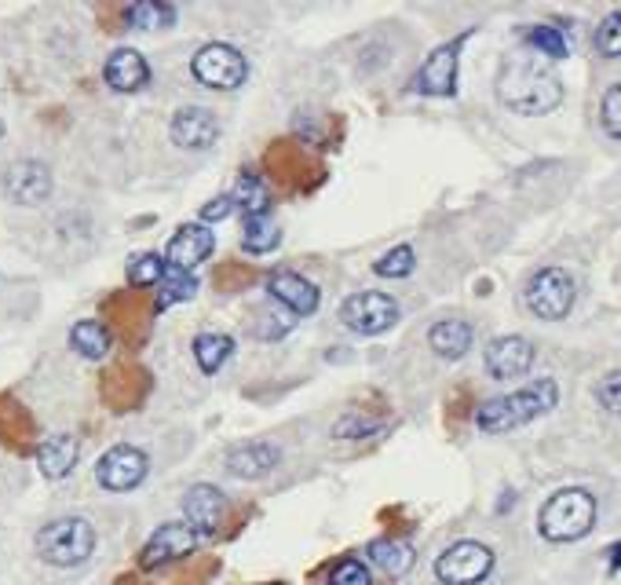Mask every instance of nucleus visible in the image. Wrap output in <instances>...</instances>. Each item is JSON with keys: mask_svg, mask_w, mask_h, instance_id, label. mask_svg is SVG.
Masks as SVG:
<instances>
[{"mask_svg": "<svg viewBox=\"0 0 621 585\" xmlns=\"http://www.w3.org/2000/svg\"><path fill=\"white\" fill-rule=\"evenodd\" d=\"M498 99L523 118H542L563 102V82L534 55H512L498 74Z\"/></svg>", "mask_w": 621, "mask_h": 585, "instance_id": "1", "label": "nucleus"}, {"mask_svg": "<svg viewBox=\"0 0 621 585\" xmlns=\"http://www.w3.org/2000/svg\"><path fill=\"white\" fill-rule=\"evenodd\" d=\"M556 407H559V384L552 381V377H537V381L520 388V392H509V396H498V399H490V403H482L476 410V424H479V432H487V435H504L552 414Z\"/></svg>", "mask_w": 621, "mask_h": 585, "instance_id": "2", "label": "nucleus"}, {"mask_svg": "<svg viewBox=\"0 0 621 585\" xmlns=\"http://www.w3.org/2000/svg\"><path fill=\"white\" fill-rule=\"evenodd\" d=\"M596 527V498L585 487H563L556 490L537 512V531L545 542L567 545L578 542Z\"/></svg>", "mask_w": 621, "mask_h": 585, "instance_id": "3", "label": "nucleus"}, {"mask_svg": "<svg viewBox=\"0 0 621 585\" xmlns=\"http://www.w3.org/2000/svg\"><path fill=\"white\" fill-rule=\"evenodd\" d=\"M96 549V531L85 516H59L37 531V556L52 567H77Z\"/></svg>", "mask_w": 621, "mask_h": 585, "instance_id": "4", "label": "nucleus"}, {"mask_svg": "<svg viewBox=\"0 0 621 585\" xmlns=\"http://www.w3.org/2000/svg\"><path fill=\"white\" fill-rule=\"evenodd\" d=\"M523 301L531 307L534 318H542V323H559V318H567L574 312L578 282H574V274L563 268H542L531 274V282H526Z\"/></svg>", "mask_w": 621, "mask_h": 585, "instance_id": "5", "label": "nucleus"}, {"mask_svg": "<svg viewBox=\"0 0 621 585\" xmlns=\"http://www.w3.org/2000/svg\"><path fill=\"white\" fill-rule=\"evenodd\" d=\"M190 74H194V82H201L205 88H213V91H235V88L246 85L249 63H246V55L235 48V44L209 41V44H201V48L194 52Z\"/></svg>", "mask_w": 621, "mask_h": 585, "instance_id": "6", "label": "nucleus"}, {"mask_svg": "<svg viewBox=\"0 0 621 585\" xmlns=\"http://www.w3.org/2000/svg\"><path fill=\"white\" fill-rule=\"evenodd\" d=\"M340 323L362 337H381L399 323V301L377 290L351 293L348 301L340 304Z\"/></svg>", "mask_w": 621, "mask_h": 585, "instance_id": "7", "label": "nucleus"}, {"mask_svg": "<svg viewBox=\"0 0 621 585\" xmlns=\"http://www.w3.org/2000/svg\"><path fill=\"white\" fill-rule=\"evenodd\" d=\"M493 571V549L482 542H454L435 560V578L443 585H479Z\"/></svg>", "mask_w": 621, "mask_h": 585, "instance_id": "8", "label": "nucleus"}, {"mask_svg": "<svg viewBox=\"0 0 621 585\" xmlns=\"http://www.w3.org/2000/svg\"><path fill=\"white\" fill-rule=\"evenodd\" d=\"M151 473V457H146L140 446L118 443L110 446L107 454L99 457L96 465V479L102 490H113V495H124V490H135Z\"/></svg>", "mask_w": 621, "mask_h": 585, "instance_id": "9", "label": "nucleus"}, {"mask_svg": "<svg viewBox=\"0 0 621 585\" xmlns=\"http://www.w3.org/2000/svg\"><path fill=\"white\" fill-rule=\"evenodd\" d=\"M465 41H468V33L439 44V48L421 63L417 77H413V91H421V96H439V99L457 96V66H461V55L457 52L465 48Z\"/></svg>", "mask_w": 621, "mask_h": 585, "instance_id": "10", "label": "nucleus"}, {"mask_svg": "<svg viewBox=\"0 0 621 585\" xmlns=\"http://www.w3.org/2000/svg\"><path fill=\"white\" fill-rule=\"evenodd\" d=\"M537 348L520 334H504L493 337L482 351V362H487V373L493 381H512V377H526L534 370Z\"/></svg>", "mask_w": 621, "mask_h": 585, "instance_id": "11", "label": "nucleus"}, {"mask_svg": "<svg viewBox=\"0 0 621 585\" xmlns=\"http://www.w3.org/2000/svg\"><path fill=\"white\" fill-rule=\"evenodd\" d=\"M198 542H201V534L194 531L190 523H161L157 531L146 538L140 564H143V571H157V567L172 564V560L190 556L194 549H198Z\"/></svg>", "mask_w": 621, "mask_h": 585, "instance_id": "12", "label": "nucleus"}, {"mask_svg": "<svg viewBox=\"0 0 621 585\" xmlns=\"http://www.w3.org/2000/svg\"><path fill=\"white\" fill-rule=\"evenodd\" d=\"M213 249H216V235L209 227L183 224V227H176V235H172L165 246V268L194 274V268H201V263L213 257Z\"/></svg>", "mask_w": 621, "mask_h": 585, "instance_id": "13", "label": "nucleus"}, {"mask_svg": "<svg viewBox=\"0 0 621 585\" xmlns=\"http://www.w3.org/2000/svg\"><path fill=\"white\" fill-rule=\"evenodd\" d=\"M263 290L271 293L274 304H282L290 315H315L322 304V293L315 282H307L304 274L296 271H271Z\"/></svg>", "mask_w": 621, "mask_h": 585, "instance_id": "14", "label": "nucleus"}, {"mask_svg": "<svg viewBox=\"0 0 621 585\" xmlns=\"http://www.w3.org/2000/svg\"><path fill=\"white\" fill-rule=\"evenodd\" d=\"M227 509H231V501H227L224 490L213 487V484H194L187 490V498H183V516H187V523L201 538H209V534L220 531Z\"/></svg>", "mask_w": 621, "mask_h": 585, "instance_id": "15", "label": "nucleus"}, {"mask_svg": "<svg viewBox=\"0 0 621 585\" xmlns=\"http://www.w3.org/2000/svg\"><path fill=\"white\" fill-rule=\"evenodd\" d=\"M168 136L183 151H209V147L220 140V121L205 107H183L176 110V118H172Z\"/></svg>", "mask_w": 621, "mask_h": 585, "instance_id": "16", "label": "nucleus"}, {"mask_svg": "<svg viewBox=\"0 0 621 585\" xmlns=\"http://www.w3.org/2000/svg\"><path fill=\"white\" fill-rule=\"evenodd\" d=\"M4 191L15 205H41L48 202L52 194V169L44 162H33V158H22L8 169L4 176Z\"/></svg>", "mask_w": 621, "mask_h": 585, "instance_id": "17", "label": "nucleus"}, {"mask_svg": "<svg viewBox=\"0 0 621 585\" xmlns=\"http://www.w3.org/2000/svg\"><path fill=\"white\" fill-rule=\"evenodd\" d=\"M102 82L113 91H121V96H132V91H143L151 85V63L135 48H118L110 52L107 66H102Z\"/></svg>", "mask_w": 621, "mask_h": 585, "instance_id": "18", "label": "nucleus"}, {"mask_svg": "<svg viewBox=\"0 0 621 585\" xmlns=\"http://www.w3.org/2000/svg\"><path fill=\"white\" fill-rule=\"evenodd\" d=\"M282 462V451L271 443H238L227 451V473L238 479H263Z\"/></svg>", "mask_w": 621, "mask_h": 585, "instance_id": "19", "label": "nucleus"}, {"mask_svg": "<svg viewBox=\"0 0 621 585\" xmlns=\"http://www.w3.org/2000/svg\"><path fill=\"white\" fill-rule=\"evenodd\" d=\"M428 344L439 359L457 362V359H465L471 351V344H476V329H471V323H465V318H443V323H435L428 329Z\"/></svg>", "mask_w": 621, "mask_h": 585, "instance_id": "20", "label": "nucleus"}, {"mask_svg": "<svg viewBox=\"0 0 621 585\" xmlns=\"http://www.w3.org/2000/svg\"><path fill=\"white\" fill-rule=\"evenodd\" d=\"M77 457H80V443H77V435L59 432V435H48V440L41 443V451H37V465H41V473L48 476V479H63V476H70V473H74Z\"/></svg>", "mask_w": 621, "mask_h": 585, "instance_id": "21", "label": "nucleus"}, {"mask_svg": "<svg viewBox=\"0 0 621 585\" xmlns=\"http://www.w3.org/2000/svg\"><path fill=\"white\" fill-rule=\"evenodd\" d=\"M279 242H282V231H279V224H274L271 213L246 216V231H241V249L252 252V257H263V252L279 249Z\"/></svg>", "mask_w": 621, "mask_h": 585, "instance_id": "22", "label": "nucleus"}, {"mask_svg": "<svg viewBox=\"0 0 621 585\" xmlns=\"http://www.w3.org/2000/svg\"><path fill=\"white\" fill-rule=\"evenodd\" d=\"M370 560L377 567L384 571V575H406V571L413 567V560H417V553H413V545L406 542H395V538H381V542L370 545Z\"/></svg>", "mask_w": 621, "mask_h": 585, "instance_id": "23", "label": "nucleus"}, {"mask_svg": "<svg viewBox=\"0 0 621 585\" xmlns=\"http://www.w3.org/2000/svg\"><path fill=\"white\" fill-rule=\"evenodd\" d=\"M235 355V340L227 334H198L194 337V359H198L201 373H220V366Z\"/></svg>", "mask_w": 621, "mask_h": 585, "instance_id": "24", "label": "nucleus"}, {"mask_svg": "<svg viewBox=\"0 0 621 585\" xmlns=\"http://www.w3.org/2000/svg\"><path fill=\"white\" fill-rule=\"evenodd\" d=\"M70 348L85 359H102L110 351V329L96 323V318H85L70 329Z\"/></svg>", "mask_w": 621, "mask_h": 585, "instance_id": "25", "label": "nucleus"}, {"mask_svg": "<svg viewBox=\"0 0 621 585\" xmlns=\"http://www.w3.org/2000/svg\"><path fill=\"white\" fill-rule=\"evenodd\" d=\"M124 19L135 30H165L176 22V8L165 4V0H143V4H129L124 8Z\"/></svg>", "mask_w": 621, "mask_h": 585, "instance_id": "26", "label": "nucleus"}, {"mask_svg": "<svg viewBox=\"0 0 621 585\" xmlns=\"http://www.w3.org/2000/svg\"><path fill=\"white\" fill-rule=\"evenodd\" d=\"M231 198L246 216H260V213H268V183H263L257 172H241Z\"/></svg>", "mask_w": 621, "mask_h": 585, "instance_id": "27", "label": "nucleus"}, {"mask_svg": "<svg viewBox=\"0 0 621 585\" xmlns=\"http://www.w3.org/2000/svg\"><path fill=\"white\" fill-rule=\"evenodd\" d=\"M526 44L537 52V55H545V59L552 63H559V59H567V37H563V30L559 26H531L526 30Z\"/></svg>", "mask_w": 621, "mask_h": 585, "instance_id": "28", "label": "nucleus"}, {"mask_svg": "<svg viewBox=\"0 0 621 585\" xmlns=\"http://www.w3.org/2000/svg\"><path fill=\"white\" fill-rule=\"evenodd\" d=\"M165 279V257H157V252H140V257L129 260V282L135 290H151Z\"/></svg>", "mask_w": 621, "mask_h": 585, "instance_id": "29", "label": "nucleus"}, {"mask_svg": "<svg viewBox=\"0 0 621 585\" xmlns=\"http://www.w3.org/2000/svg\"><path fill=\"white\" fill-rule=\"evenodd\" d=\"M413 268H417V252H413V246H395L373 263V271L381 274V279H406V274H413Z\"/></svg>", "mask_w": 621, "mask_h": 585, "instance_id": "30", "label": "nucleus"}, {"mask_svg": "<svg viewBox=\"0 0 621 585\" xmlns=\"http://www.w3.org/2000/svg\"><path fill=\"white\" fill-rule=\"evenodd\" d=\"M161 285H165V290H161V301H157V307H168V304L190 301L194 290H198V282H194V274H187V271H168V268H165V279H161Z\"/></svg>", "mask_w": 621, "mask_h": 585, "instance_id": "31", "label": "nucleus"}, {"mask_svg": "<svg viewBox=\"0 0 621 585\" xmlns=\"http://www.w3.org/2000/svg\"><path fill=\"white\" fill-rule=\"evenodd\" d=\"M596 52L607 55V59H621V11H611L600 26H596Z\"/></svg>", "mask_w": 621, "mask_h": 585, "instance_id": "32", "label": "nucleus"}, {"mask_svg": "<svg viewBox=\"0 0 621 585\" xmlns=\"http://www.w3.org/2000/svg\"><path fill=\"white\" fill-rule=\"evenodd\" d=\"M592 396H596V403L607 410V414H618L621 418V370L603 373L600 381H596Z\"/></svg>", "mask_w": 621, "mask_h": 585, "instance_id": "33", "label": "nucleus"}, {"mask_svg": "<svg viewBox=\"0 0 621 585\" xmlns=\"http://www.w3.org/2000/svg\"><path fill=\"white\" fill-rule=\"evenodd\" d=\"M600 121L611 140H621V82L611 85L600 99Z\"/></svg>", "mask_w": 621, "mask_h": 585, "instance_id": "34", "label": "nucleus"}, {"mask_svg": "<svg viewBox=\"0 0 621 585\" xmlns=\"http://www.w3.org/2000/svg\"><path fill=\"white\" fill-rule=\"evenodd\" d=\"M329 585H373V575H370V567L362 564V560H340L337 567L329 571Z\"/></svg>", "mask_w": 621, "mask_h": 585, "instance_id": "35", "label": "nucleus"}, {"mask_svg": "<svg viewBox=\"0 0 621 585\" xmlns=\"http://www.w3.org/2000/svg\"><path fill=\"white\" fill-rule=\"evenodd\" d=\"M381 424L377 421H362V418H348L337 424V440H366V435H373Z\"/></svg>", "mask_w": 621, "mask_h": 585, "instance_id": "36", "label": "nucleus"}, {"mask_svg": "<svg viewBox=\"0 0 621 585\" xmlns=\"http://www.w3.org/2000/svg\"><path fill=\"white\" fill-rule=\"evenodd\" d=\"M231 213H238V205L231 194H220V198H213L209 205L201 209V224H216V220H227Z\"/></svg>", "mask_w": 621, "mask_h": 585, "instance_id": "37", "label": "nucleus"}, {"mask_svg": "<svg viewBox=\"0 0 621 585\" xmlns=\"http://www.w3.org/2000/svg\"><path fill=\"white\" fill-rule=\"evenodd\" d=\"M607 564H611V575H614V571H621V542L611 545V556H607Z\"/></svg>", "mask_w": 621, "mask_h": 585, "instance_id": "38", "label": "nucleus"}]
</instances>
